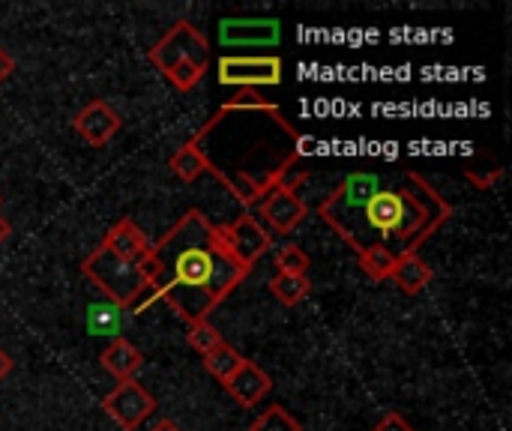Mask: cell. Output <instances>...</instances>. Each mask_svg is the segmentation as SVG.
<instances>
[{"label":"cell","mask_w":512,"mask_h":431,"mask_svg":"<svg viewBox=\"0 0 512 431\" xmlns=\"http://www.w3.org/2000/svg\"><path fill=\"white\" fill-rule=\"evenodd\" d=\"M381 177V171L348 174L321 201L318 213L357 255L372 246L396 258L417 255L429 237L450 222L453 204L411 168L390 186H381Z\"/></svg>","instance_id":"6da1fadb"},{"label":"cell","mask_w":512,"mask_h":431,"mask_svg":"<svg viewBox=\"0 0 512 431\" xmlns=\"http://www.w3.org/2000/svg\"><path fill=\"white\" fill-rule=\"evenodd\" d=\"M213 174L240 204L252 207L276 186H288V174L303 156V135L279 111L222 105L189 141Z\"/></svg>","instance_id":"7a4b0ae2"},{"label":"cell","mask_w":512,"mask_h":431,"mask_svg":"<svg viewBox=\"0 0 512 431\" xmlns=\"http://www.w3.org/2000/svg\"><path fill=\"white\" fill-rule=\"evenodd\" d=\"M201 210L183 213L150 246L147 261V297L162 300L186 324L207 321L249 276Z\"/></svg>","instance_id":"3957f363"},{"label":"cell","mask_w":512,"mask_h":431,"mask_svg":"<svg viewBox=\"0 0 512 431\" xmlns=\"http://www.w3.org/2000/svg\"><path fill=\"white\" fill-rule=\"evenodd\" d=\"M150 240L132 219H117L102 243L81 261V276L123 309H141L147 294Z\"/></svg>","instance_id":"277c9868"},{"label":"cell","mask_w":512,"mask_h":431,"mask_svg":"<svg viewBox=\"0 0 512 431\" xmlns=\"http://www.w3.org/2000/svg\"><path fill=\"white\" fill-rule=\"evenodd\" d=\"M147 60L168 75L180 63H207L210 60V45L204 33L192 21H177L168 27V33L147 51Z\"/></svg>","instance_id":"5b68a950"},{"label":"cell","mask_w":512,"mask_h":431,"mask_svg":"<svg viewBox=\"0 0 512 431\" xmlns=\"http://www.w3.org/2000/svg\"><path fill=\"white\" fill-rule=\"evenodd\" d=\"M219 84L240 87V90L276 87L282 84V60L276 54H261V57L225 54L219 57Z\"/></svg>","instance_id":"8992f818"},{"label":"cell","mask_w":512,"mask_h":431,"mask_svg":"<svg viewBox=\"0 0 512 431\" xmlns=\"http://www.w3.org/2000/svg\"><path fill=\"white\" fill-rule=\"evenodd\" d=\"M102 408L123 431H138L141 423L156 411V399L138 381H123L102 399Z\"/></svg>","instance_id":"52a82bcc"},{"label":"cell","mask_w":512,"mask_h":431,"mask_svg":"<svg viewBox=\"0 0 512 431\" xmlns=\"http://www.w3.org/2000/svg\"><path fill=\"white\" fill-rule=\"evenodd\" d=\"M219 231H222V240L228 243L231 255L246 270H252L258 264V258L270 249V234L261 228V222L255 216H240L231 225H219Z\"/></svg>","instance_id":"ba28073f"},{"label":"cell","mask_w":512,"mask_h":431,"mask_svg":"<svg viewBox=\"0 0 512 431\" xmlns=\"http://www.w3.org/2000/svg\"><path fill=\"white\" fill-rule=\"evenodd\" d=\"M282 39V24L276 18H222L219 21V42L231 48H270Z\"/></svg>","instance_id":"9c48e42d"},{"label":"cell","mask_w":512,"mask_h":431,"mask_svg":"<svg viewBox=\"0 0 512 431\" xmlns=\"http://www.w3.org/2000/svg\"><path fill=\"white\" fill-rule=\"evenodd\" d=\"M120 126H123V117H120L105 99L87 102V105L75 114V120H72V129H75V132L81 135V141L90 144V147H105V144L120 132Z\"/></svg>","instance_id":"30bf717a"},{"label":"cell","mask_w":512,"mask_h":431,"mask_svg":"<svg viewBox=\"0 0 512 431\" xmlns=\"http://www.w3.org/2000/svg\"><path fill=\"white\" fill-rule=\"evenodd\" d=\"M258 216L276 231V234H291L303 219H306V204L291 186H276L270 195L258 201Z\"/></svg>","instance_id":"8fae6325"},{"label":"cell","mask_w":512,"mask_h":431,"mask_svg":"<svg viewBox=\"0 0 512 431\" xmlns=\"http://www.w3.org/2000/svg\"><path fill=\"white\" fill-rule=\"evenodd\" d=\"M225 390H228V396L237 402V405H243V408H255L270 390H273V381L267 378V372L261 369V366H255V363H243L240 366V372L228 381V384H222Z\"/></svg>","instance_id":"7c38bea8"},{"label":"cell","mask_w":512,"mask_h":431,"mask_svg":"<svg viewBox=\"0 0 512 431\" xmlns=\"http://www.w3.org/2000/svg\"><path fill=\"white\" fill-rule=\"evenodd\" d=\"M99 363H102V369H105L108 375L117 378V384H123V381H135L138 369L144 366V357H141V351H138L129 339H114V342L102 351Z\"/></svg>","instance_id":"4fadbf2b"},{"label":"cell","mask_w":512,"mask_h":431,"mask_svg":"<svg viewBox=\"0 0 512 431\" xmlns=\"http://www.w3.org/2000/svg\"><path fill=\"white\" fill-rule=\"evenodd\" d=\"M432 276H435L432 267L420 255H402V258H396L393 273H390V279L396 282V288L402 294H408V297H417L432 282Z\"/></svg>","instance_id":"5bb4252c"},{"label":"cell","mask_w":512,"mask_h":431,"mask_svg":"<svg viewBox=\"0 0 512 431\" xmlns=\"http://www.w3.org/2000/svg\"><path fill=\"white\" fill-rule=\"evenodd\" d=\"M204 360V369L219 381V384H228L237 372H240V366L246 363V357L234 348V345H228V342H222L216 351H210L207 357H201Z\"/></svg>","instance_id":"9a60e30c"},{"label":"cell","mask_w":512,"mask_h":431,"mask_svg":"<svg viewBox=\"0 0 512 431\" xmlns=\"http://www.w3.org/2000/svg\"><path fill=\"white\" fill-rule=\"evenodd\" d=\"M270 294L282 303V306H297L312 294V282L306 276H288V273H276L270 279Z\"/></svg>","instance_id":"2e32d148"},{"label":"cell","mask_w":512,"mask_h":431,"mask_svg":"<svg viewBox=\"0 0 512 431\" xmlns=\"http://www.w3.org/2000/svg\"><path fill=\"white\" fill-rule=\"evenodd\" d=\"M393 264H396V255L387 252V249H381V246H372V249L360 252V267H363V273H366L369 279H375V282L390 279Z\"/></svg>","instance_id":"e0dca14e"},{"label":"cell","mask_w":512,"mask_h":431,"mask_svg":"<svg viewBox=\"0 0 512 431\" xmlns=\"http://www.w3.org/2000/svg\"><path fill=\"white\" fill-rule=\"evenodd\" d=\"M186 339H189L192 351H198L201 357H207L210 351H216L225 342L210 321H192V324H186Z\"/></svg>","instance_id":"ac0fdd59"},{"label":"cell","mask_w":512,"mask_h":431,"mask_svg":"<svg viewBox=\"0 0 512 431\" xmlns=\"http://www.w3.org/2000/svg\"><path fill=\"white\" fill-rule=\"evenodd\" d=\"M168 165H171L174 177L183 180V183H195V180L204 174V162H201V156H198L189 144H183V147L171 156Z\"/></svg>","instance_id":"d6986e66"},{"label":"cell","mask_w":512,"mask_h":431,"mask_svg":"<svg viewBox=\"0 0 512 431\" xmlns=\"http://www.w3.org/2000/svg\"><path fill=\"white\" fill-rule=\"evenodd\" d=\"M249 431H303V426L297 423V417H291L288 408L273 405V408H267V411L252 423V429Z\"/></svg>","instance_id":"ffe728a7"},{"label":"cell","mask_w":512,"mask_h":431,"mask_svg":"<svg viewBox=\"0 0 512 431\" xmlns=\"http://www.w3.org/2000/svg\"><path fill=\"white\" fill-rule=\"evenodd\" d=\"M309 267H312V258H309L300 246H294V243H288V246H282V249L276 252V270H279V273L306 276Z\"/></svg>","instance_id":"44dd1931"},{"label":"cell","mask_w":512,"mask_h":431,"mask_svg":"<svg viewBox=\"0 0 512 431\" xmlns=\"http://www.w3.org/2000/svg\"><path fill=\"white\" fill-rule=\"evenodd\" d=\"M204 72H207V63H180V66H174L165 78H168L180 93H189V90L204 78Z\"/></svg>","instance_id":"7402d4cb"},{"label":"cell","mask_w":512,"mask_h":431,"mask_svg":"<svg viewBox=\"0 0 512 431\" xmlns=\"http://www.w3.org/2000/svg\"><path fill=\"white\" fill-rule=\"evenodd\" d=\"M225 105H231V108H264V105H270V99L261 96L258 90H240V93L231 96Z\"/></svg>","instance_id":"603a6c76"},{"label":"cell","mask_w":512,"mask_h":431,"mask_svg":"<svg viewBox=\"0 0 512 431\" xmlns=\"http://www.w3.org/2000/svg\"><path fill=\"white\" fill-rule=\"evenodd\" d=\"M372 431H414V426H411L402 414H393V411H390V414H384V420H381Z\"/></svg>","instance_id":"cb8c5ba5"},{"label":"cell","mask_w":512,"mask_h":431,"mask_svg":"<svg viewBox=\"0 0 512 431\" xmlns=\"http://www.w3.org/2000/svg\"><path fill=\"white\" fill-rule=\"evenodd\" d=\"M501 174H504L501 168H495L492 174H477V171H468V177H471V180H474V183H477L480 189H489V186H492V183H495V180H498Z\"/></svg>","instance_id":"d4e9b609"},{"label":"cell","mask_w":512,"mask_h":431,"mask_svg":"<svg viewBox=\"0 0 512 431\" xmlns=\"http://www.w3.org/2000/svg\"><path fill=\"white\" fill-rule=\"evenodd\" d=\"M15 72V60L9 57V51L6 48H0V84L3 81H9V75Z\"/></svg>","instance_id":"484cf974"},{"label":"cell","mask_w":512,"mask_h":431,"mask_svg":"<svg viewBox=\"0 0 512 431\" xmlns=\"http://www.w3.org/2000/svg\"><path fill=\"white\" fill-rule=\"evenodd\" d=\"M9 372H12V360H9V354H6V351H0V381H3Z\"/></svg>","instance_id":"4316f807"},{"label":"cell","mask_w":512,"mask_h":431,"mask_svg":"<svg viewBox=\"0 0 512 431\" xmlns=\"http://www.w3.org/2000/svg\"><path fill=\"white\" fill-rule=\"evenodd\" d=\"M150 431H183V429H180L177 423H171V420H159V423H156Z\"/></svg>","instance_id":"83f0119b"},{"label":"cell","mask_w":512,"mask_h":431,"mask_svg":"<svg viewBox=\"0 0 512 431\" xmlns=\"http://www.w3.org/2000/svg\"><path fill=\"white\" fill-rule=\"evenodd\" d=\"M9 234H12V225H9V222H6V219L0 216V246H3L6 240H9Z\"/></svg>","instance_id":"f1b7e54d"},{"label":"cell","mask_w":512,"mask_h":431,"mask_svg":"<svg viewBox=\"0 0 512 431\" xmlns=\"http://www.w3.org/2000/svg\"><path fill=\"white\" fill-rule=\"evenodd\" d=\"M0 201H3V198H0Z\"/></svg>","instance_id":"f546056e"}]
</instances>
